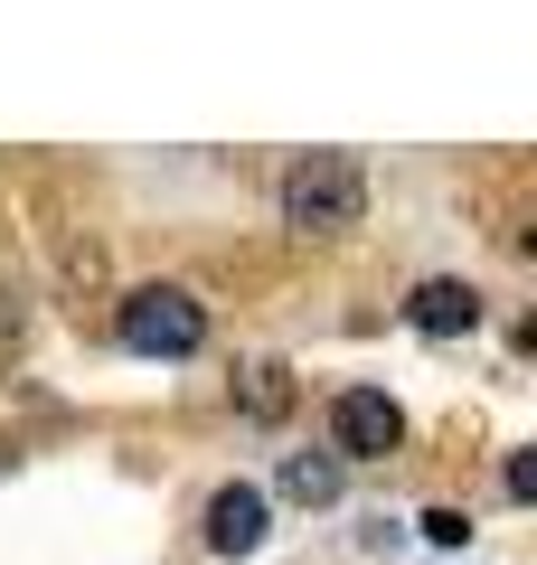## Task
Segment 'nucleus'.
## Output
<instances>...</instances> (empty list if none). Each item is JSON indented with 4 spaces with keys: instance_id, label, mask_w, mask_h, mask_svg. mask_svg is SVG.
Segmentation results:
<instances>
[{
    "instance_id": "1",
    "label": "nucleus",
    "mask_w": 537,
    "mask_h": 565,
    "mask_svg": "<svg viewBox=\"0 0 537 565\" xmlns=\"http://www.w3.org/2000/svg\"><path fill=\"white\" fill-rule=\"evenodd\" d=\"M358 217H368V170L349 151H302L283 170V226L293 236H349Z\"/></svg>"
},
{
    "instance_id": "2",
    "label": "nucleus",
    "mask_w": 537,
    "mask_h": 565,
    "mask_svg": "<svg viewBox=\"0 0 537 565\" xmlns=\"http://www.w3.org/2000/svg\"><path fill=\"white\" fill-rule=\"evenodd\" d=\"M114 340L133 349V359H199V340H208V302L189 292V282H141V292H123Z\"/></svg>"
},
{
    "instance_id": "3",
    "label": "nucleus",
    "mask_w": 537,
    "mask_h": 565,
    "mask_svg": "<svg viewBox=\"0 0 537 565\" xmlns=\"http://www.w3.org/2000/svg\"><path fill=\"white\" fill-rule=\"evenodd\" d=\"M406 444V405L387 396V386H339L330 396V462H378V452Z\"/></svg>"
},
{
    "instance_id": "4",
    "label": "nucleus",
    "mask_w": 537,
    "mask_h": 565,
    "mask_svg": "<svg viewBox=\"0 0 537 565\" xmlns=\"http://www.w3.org/2000/svg\"><path fill=\"white\" fill-rule=\"evenodd\" d=\"M264 537H274V527H264V490L255 481H227L218 500H208V546H218V556H255Z\"/></svg>"
},
{
    "instance_id": "5",
    "label": "nucleus",
    "mask_w": 537,
    "mask_h": 565,
    "mask_svg": "<svg viewBox=\"0 0 537 565\" xmlns=\"http://www.w3.org/2000/svg\"><path fill=\"white\" fill-rule=\"evenodd\" d=\"M406 321H415L424 340H462V330H481V292H472V282H453V274H434V282H415Z\"/></svg>"
},
{
    "instance_id": "6",
    "label": "nucleus",
    "mask_w": 537,
    "mask_h": 565,
    "mask_svg": "<svg viewBox=\"0 0 537 565\" xmlns=\"http://www.w3.org/2000/svg\"><path fill=\"white\" fill-rule=\"evenodd\" d=\"M283 500L330 509L339 500V462H330V452H283Z\"/></svg>"
},
{
    "instance_id": "7",
    "label": "nucleus",
    "mask_w": 537,
    "mask_h": 565,
    "mask_svg": "<svg viewBox=\"0 0 537 565\" xmlns=\"http://www.w3.org/2000/svg\"><path fill=\"white\" fill-rule=\"evenodd\" d=\"M424 537H434V546H462V537H472V519H462V509H424Z\"/></svg>"
}]
</instances>
